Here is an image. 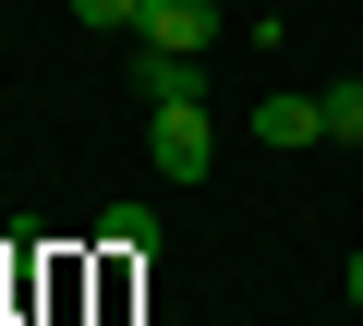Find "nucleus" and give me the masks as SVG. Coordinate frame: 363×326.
Here are the masks:
<instances>
[{
  "label": "nucleus",
  "mask_w": 363,
  "mask_h": 326,
  "mask_svg": "<svg viewBox=\"0 0 363 326\" xmlns=\"http://www.w3.org/2000/svg\"><path fill=\"white\" fill-rule=\"evenodd\" d=\"M145 157H157V182H206V170H218V121H206V97L145 109Z\"/></svg>",
  "instance_id": "nucleus-1"
},
{
  "label": "nucleus",
  "mask_w": 363,
  "mask_h": 326,
  "mask_svg": "<svg viewBox=\"0 0 363 326\" xmlns=\"http://www.w3.org/2000/svg\"><path fill=\"white\" fill-rule=\"evenodd\" d=\"M133 97L169 109V97H206V85H194V61H182V49H145V61H133Z\"/></svg>",
  "instance_id": "nucleus-4"
},
{
  "label": "nucleus",
  "mask_w": 363,
  "mask_h": 326,
  "mask_svg": "<svg viewBox=\"0 0 363 326\" xmlns=\"http://www.w3.org/2000/svg\"><path fill=\"white\" fill-rule=\"evenodd\" d=\"M97 230H109V254H157V218H145V206H109Z\"/></svg>",
  "instance_id": "nucleus-6"
},
{
  "label": "nucleus",
  "mask_w": 363,
  "mask_h": 326,
  "mask_svg": "<svg viewBox=\"0 0 363 326\" xmlns=\"http://www.w3.org/2000/svg\"><path fill=\"white\" fill-rule=\"evenodd\" d=\"M339 302H351V314H363V254H351V266H339Z\"/></svg>",
  "instance_id": "nucleus-8"
},
{
  "label": "nucleus",
  "mask_w": 363,
  "mask_h": 326,
  "mask_svg": "<svg viewBox=\"0 0 363 326\" xmlns=\"http://www.w3.org/2000/svg\"><path fill=\"white\" fill-rule=\"evenodd\" d=\"M133 13L145 0H73V25H97V37H133Z\"/></svg>",
  "instance_id": "nucleus-7"
},
{
  "label": "nucleus",
  "mask_w": 363,
  "mask_h": 326,
  "mask_svg": "<svg viewBox=\"0 0 363 326\" xmlns=\"http://www.w3.org/2000/svg\"><path fill=\"white\" fill-rule=\"evenodd\" d=\"M242 133H255V145H279V157H303V145H327V121H315V97H291V85H279V97H255V109H242Z\"/></svg>",
  "instance_id": "nucleus-3"
},
{
  "label": "nucleus",
  "mask_w": 363,
  "mask_h": 326,
  "mask_svg": "<svg viewBox=\"0 0 363 326\" xmlns=\"http://www.w3.org/2000/svg\"><path fill=\"white\" fill-rule=\"evenodd\" d=\"M133 37H145V49H182V61H206L230 25H218V0H145V13H133Z\"/></svg>",
  "instance_id": "nucleus-2"
},
{
  "label": "nucleus",
  "mask_w": 363,
  "mask_h": 326,
  "mask_svg": "<svg viewBox=\"0 0 363 326\" xmlns=\"http://www.w3.org/2000/svg\"><path fill=\"white\" fill-rule=\"evenodd\" d=\"M315 121H327L339 145H363V73H339V85H315Z\"/></svg>",
  "instance_id": "nucleus-5"
}]
</instances>
